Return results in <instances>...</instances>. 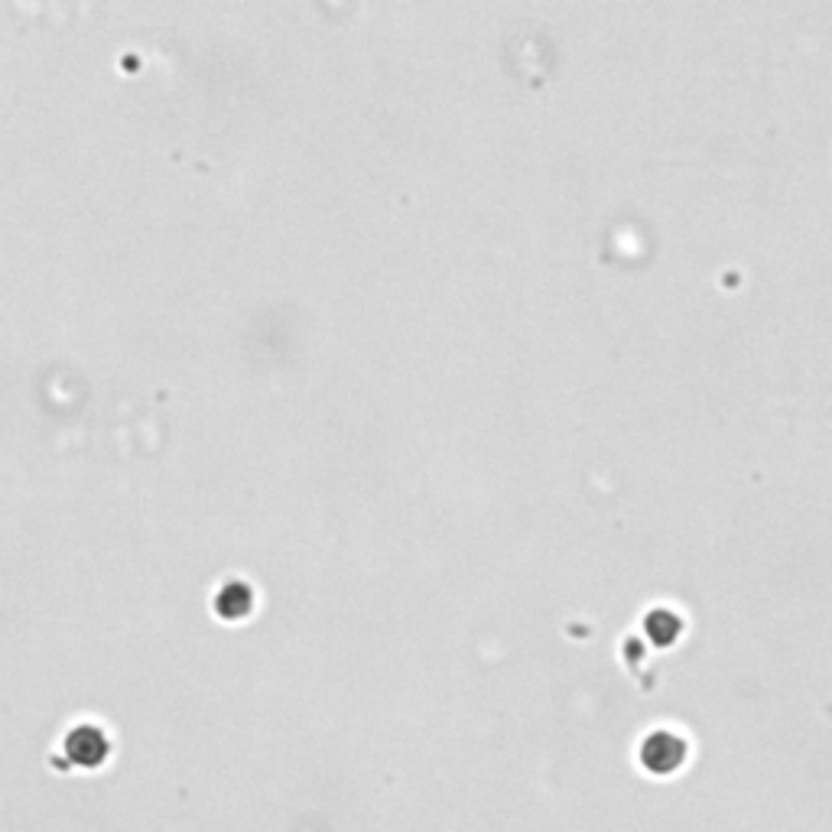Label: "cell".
I'll list each match as a JSON object with an SVG mask.
<instances>
[{
    "label": "cell",
    "instance_id": "6da1fadb",
    "mask_svg": "<svg viewBox=\"0 0 832 832\" xmlns=\"http://www.w3.org/2000/svg\"><path fill=\"white\" fill-rule=\"evenodd\" d=\"M644 754H647V767H654L657 774H667V771H673L676 764H680V758H683V745L680 741H676L673 735H654L647 741V748H644Z\"/></svg>",
    "mask_w": 832,
    "mask_h": 832
}]
</instances>
